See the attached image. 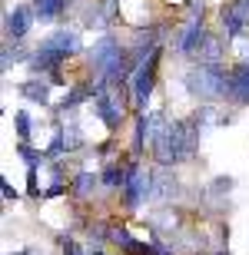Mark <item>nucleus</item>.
<instances>
[{"instance_id":"16","label":"nucleus","mask_w":249,"mask_h":255,"mask_svg":"<svg viewBox=\"0 0 249 255\" xmlns=\"http://www.w3.org/2000/svg\"><path fill=\"white\" fill-rule=\"evenodd\" d=\"M3 199H7V202H17V189H13L7 179H3Z\"/></svg>"},{"instance_id":"17","label":"nucleus","mask_w":249,"mask_h":255,"mask_svg":"<svg viewBox=\"0 0 249 255\" xmlns=\"http://www.w3.org/2000/svg\"><path fill=\"white\" fill-rule=\"evenodd\" d=\"M216 255H230V252H216Z\"/></svg>"},{"instance_id":"13","label":"nucleus","mask_w":249,"mask_h":255,"mask_svg":"<svg viewBox=\"0 0 249 255\" xmlns=\"http://www.w3.org/2000/svg\"><path fill=\"white\" fill-rule=\"evenodd\" d=\"M203 43H206V47H200V60L203 63H216V60L223 57V47H220V40H203Z\"/></svg>"},{"instance_id":"9","label":"nucleus","mask_w":249,"mask_h":255,"mask_svg":"<svg viewBox=\"0 0 249 255\" xmlns=\"http://www.w3.org/2000/svg\"><path fill=\"white\" fill-rule=\"evenodd\" d=\"M67 10V0H37V7H33V13H37L43 23L47 20H57L60 13Z\"/></svg>"},{"instance_id":"12","label":"nucleus","mask_w":249,"mask_h":255,"mask_svg":"<svg viewBox=\"0 0 249 255\" xmlns=\"http://www.w3.org/2000/svg\"><path fill=\"white\" fill-rule=\"evenodd\" d=\"M90 93H93V86H90V83H77L73 90H70V96H67V103H63V110H73V106H80Z\"/></svg>"},{"instance_id":"11","label":"nucleus","mask_w":249,"mask_h":255,"mask_svg":"<svg viewBox=\"0 0 249 255\" xmlns=\"http://www.w3.org/2000/svg\"><path fill=\"white\" fill-rule=\"evenodd\" d=\"M93 189H96V176H93V172H77V182H73V196L86 199Z\"/></svg>"},{"instance_id":"4","label":"nucleus","mask_w":249,"mask_h":255,"mask_svg":"<svg viewBox=\"0 0 249 255\" xmlns=\"http://www.w3.org/2000/svg\"><path fill=\"white\" fill-rule=\"evenodd\" d=\"M200 40H203V7H193L190 23H186L183 33L176 37V50H180V53H193V50L203 47Z\"/></svg>"},{"instance_id":"15","label":"nucleus","mask_w":249,"mask_h":255,"mask_svg":"<svg viewBox=\"0 0 249 255\" xmlns=\"http://www.w3.org/2000/svg\"><path fill=\"white\" fill-rule=\"evenodd\" d=\"M60 246H63V255H83V249H80L73 239H60Z\"/></svg>"},{"instance_id":"8","label":"nucleus","mask_w":249,"mask_h":255,"mask_svg":"<svg viewBox=\"0 0 249 255\" xmlns=\"http://www.w3.org/2000/svg\"><path fill=\"white\" fill-rule=\"evenodd\" d=\"M30 20H33V17H30V7H13L7 13V33H10V37H17V40L27 37Z\"/></svg>"},{"instance_id":"6","label":"nucleus","mask_w":249,"mask_h":255,"mask_svg":"<svg viewBox=\"0 0 249 255\" xmlns=\"http://www.w3.org/2000/svg\"><path fill=\"white\" fill-rule=\"evenodd\" d=\"M146 189H150V176L143 169H136V162L130 166V176H126V186H123V199H126V209H136L143 202Z\"/></svg>"},{"instance_id":"7","label":"nucleus","mask_w":249,"mask_h":255,"mask_svg":"<svg viewBox=\"0 0 249 255\" xmlns=\"http://www.w3.org/2000/svg\"><path fill=\"white\" fill-rule=\"evenodd\" d=\"M226 100L246 106L249 103V63L230 70V90H226Z\"/></svg>"},{"instance_id":"1","label":"nucleus","mask_w":249,"mask_h":255,"mask_svg":"<svg viewBox=\"0 0 249 255\" xmlns=\"http://www.w3.org/2000/svg\"><path fill=\"white\" fill-rule=\"evenodd\" d=\"M186 86H190L193 96H203V100H223L226 90H230V73L223 70L220 63H203L196 70L186 73Z\"/></svg>"},{"instance_id":"3","label":"nucleus","mask_w":249,"mask_h":255,"mask_svg":"<svg viewBox=\"0 0 249 255\" xmlns=\"http://www.w3.org/2000/svg\"><path fill=\"white\" fill-rule=\"evenodd\" d=\"M96 116L103 120L110 129H116L120 126V120H123V96H116V93H106L103 83H96Z\"/></svg>"},{"instance_id":"2","label":"nucleus","mask_w":249,"mask_h":255,"mask_svg":"<svg viewBox=\"0 0 249 255\" xmlns=\"http://www.w3.org/2000/svg\"><path fill=\"white\" fill-rule=\"evenodd\" d=\"M156 60H160V47L150 50V53H146V57L136 63L133 76H130V86H133V100H136V106H143V103H146V96H150V90H153Z\"/></svg>"},{"instance_id":"10","label":"nucleus","mask_w":249,"mask_h":255,"mask_svg":"<svg viewBox=\"0 0 249 255\" xmlns=\"http://www.w3.org/2000/svg\"><path fill=\"white\" fill-rule=\"evenodd\" d=\"M20 93L27 96V100H33V103H47L50 86H47V83H37V80H27V83L20 86Z\"/></svg>"},{"instance_id":"14","label":"nucleus","mask_w":249,"mask_h":255,"mask_svg":"<svg viewBox=\"0 0 249 255\" xmlns=\"http://www.w3.org/2000/svg\"><path fill=\"white\" fill-rule=\"evenodd\" d=\"M13 123H17V136H20V142H27V139H30V116L23 113V110H17V113H13Z\"/></svg>"},{"instance_id":"5","label":"nucleus","mask_w":249,"mask_h":255,"mask_svg":"<svg viewBox=\"0 0 249 255\" xmlns=\"http://www.w3.org/2000/svg\"><path fill=\"white\" fill-rule=\"evenodd\" d=\"M249 23V0H230L223 7V27L230 37H240Z\"/></svg>"}]
</instances>
